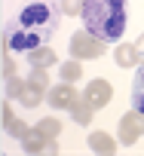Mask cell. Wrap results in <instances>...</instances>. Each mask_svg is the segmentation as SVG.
Segmentation results:
<instances>
[{"instance_id":"cell-1","label":"cell","mask_w":144,"mask_h":156,"mask_svg":"<svg viewBox=\"0 0 144 156\" xmlns=\"http://www.w3.org/2000/svg\"><path fill=\"white\" fill-rule=\"evenodd\" d=\"M61 22V3L58 0H28L22 6L19 19L6 25L3 43L13 52H31L46 46Z\"/></svg>"},{"instance_id":"cell-2","label":"cell","mask_w":144,"mask_h":156,"mask_svg":"<svg viewBox=\"0 0 144 156\" xmlns=\"http://www.w3.org/2000/svg\"><path fill=\"white\" fill-rule=\"evenodd\" d=\"M83 28L101 43H117L129 25V0H83Z\"/></svg>"},{"instance_id":"cell-3","label":"cell","mask_w":144,"mask_h":156,"mask_svg":"<svg viewBox=\"0 0 144 156\" xmlns=\"http://www.w3.org/2000/svg\"><path fill=\"white\" fill-rule=\"evenodd\" d=\"M104 46H107V43H101L98 37H92L86 28L70 37V49H74L77 58H98V55L104 52Z\"/></svg>"},{"instance_id":"cell-4","label":"cell","mask_w":144,"mask_h":156,"mask_svg":"<svg viewBox=\"0 0 144 156\" xmlns=\"http://www.w3.org/2000/svg\"><path fill=\"white\" fill-rule=\"evenodd\" d=\"M132 110H138L144 116V64L132 76Z\"/></svg>"},{"instance_id":"cell-5","label":"cell","mask_w":144,"mask_h":156,"mask_svg":"<svg viewBox=\"0 0 144 156\" xmlns=\"http://www.w3.org/2000/svg\"><path fill=\"white\" fill-rule=\"evenodd\" d=\"M49 104H52V107H74V104H77V92H74V89H70V86L64 83V86L52 89V95H49Z\"/></svg>"},{"instance_id":"cell-6","label":"cell","mask_w":144,"mask_h":156,"mask_svg":"<svg viewBox=\"0 0 144 156\" xmlns=\"http://www.w3.org/2000/svg\"><path fill=\"white\" fill-rule=\"evenodd\" d=\"M107 98H110V89H107L104 83H92V86L86 89V104H89L92 110H95V107H104Z\"/></svg>"},{"instance_id":"cell-7","label":"cell","mask_w":144,"mask_h":156,"mask_svg":"<svg viewBox=\"0 0 144 156\" xmlns=\"http://www.w3.org/2000/svg\"><path fill=\"white\" fill-rule=\"evenodd\" d=\"M138 132H144V116L135 110V113H129V116L123 119V141H135Z\"/></svg>"},{"instance_id":"cell-8","label":"cell","mask_w":144,"mask_h":156,"mask_svg":"<svg viewBox=\"0 0 144 156\" xmlns=\"http://www.w3.org/2000/svg\"><path fill=\"white\" fill-rule=\"evenodd\" d=\"M28 61H31V64H37V67H40V64L46 67V64H52V61H55V52H52V49H46V46H40V49H31V52H28Z\"/></svg>"},{"instance_id":"cell-9","label":"cell","mask_w":144,"mask_h":156,"mask_svg":"<svg viewBox=\"0 0 144 156\" xmlns=\"http://www.w3.org/2000/svg\"><path fill=\"white\" fill-rule=\"evenodd\" d=\"M61 80H64V83L80 80V64H77V61H64V64H61Z\"/></svg>"},{"instance_id":"cell-10","label":"cell","mask_w":144,"mask_h":156,"mask_svg":"<svg viewBox=\"0 0 144 156\" xmlns=\"http://www.w3.org/2000/svg\"><path fill=\"white\" fill-rule=\"evenodd\" d=\"M89 144H92L95 150H101V153H110V150H113V141H110L107 135H92Z\"/></svg>"},{"instance_id":"cell-11","label":"cell","mask_w":144,"mask_h":156,"mask_svg":"<svg viewBox=\"0 0 144 156\" xmlns=\"http://www.w3.org/2000/svg\"><path fill=\"white\" fill-rule=\"evenodd\" d=\"M58 3H61V12H64V16L83 12V0H58Z\"/></svg>"},{"instance_id":"cell-12","label":"cell","mask_w":144,"mask_h":156,"mask_svg":"<svg viewBox=\"0 0 144 156\" xmlns=\"http://www.w3.org/2000/svg\"><path fill=\"white\" fill-rule=\"evenodd\" d=\"M46 83H49V80H46V73H43V70H37V73L31 76V86H37V89H46Z\"/></svg>"},{"instance_id":"cell-13","label":"cell","mask_w":144,"mask_h":156,"mask_svg":"<svg viewBox=\"0 0 144 156\" xmlns=\"http://www.w3.org/2000/svg\"><path fill=\"white\" fill-rule=\"evenodd\" d=\"M132 58H135V49H132V46H123V55H120V61H123V64H132Z\"/></svg>"}]
</instances>
